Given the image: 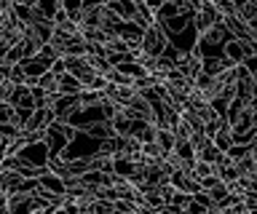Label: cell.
<instances>
[{
	"label": "cell",
	"mask_w": 257,
	"mask_h": 214,
	"mask_svg": "<svg viewBox=\"0 0 257 214\" xmlns=\"http://www.w3.org/2000/svg\"><path fill=\"white\" fill-rule=\"evenodd\" d=\"M35 9H38L40 14H43L46 19H54V17H56V11L62 9V3H59V0H38Z\"/></svg>",
	"instance_id": "obj_23"
},
{
	"label": "cell",
	"mask_w": 257,
	"mask_h": 214,
	"mask_svg": "<svg viewBox=\"0 0 257 214\" xmlns=\"http://www.w3.org/2000/svg\"><path fill=\"white\" fill-rule=\"evenodd\" d=\"M193 150H196V161H206V163H214L217 155H220V150L214 147V139L206 137V134L193 139Z\"/></svg>",
	"instance_id": "obj_9"
},
{
	"label": "cell",
	"mask_w": 257,
	"mask_h": 214,
	"mask_svg": "<svg viewBox=\"0 0 257 214\" xmlns=\"http://www.w3.org/2000/svg\"><path fill=\"white\" fill-rule=\"evenodd\" d=\"M174 17H180V6L172 3V0H166V3L156 11V22H161V25L169 22V19H174Z\"/></svg>",
	"instance_id": "obj_21"
},
{
	"label": "cell",
	"mask_w": 257,
	"mask_h": 214,
	"mask_svg": "<svg viewBox=\"0 0 257 214\" xmlns=\"http://www.w3.org/2000/svg\"><path fill=\"white\" fill-rule=\"evenodd\" d=\"M230 3H233V6H236V11H238V9H241V6H246V3H249V0H230Z\"/></svg>",
	"instance_id": "obj_37"
},
{
	"label": "cell",
	"mask_w": 257,
	"mask_h": 214,
	"mask_svg": "<svg viewBox=\"0 0 257 214\" xmlns=\"http://www.w3.org/2000/svg\"><path fill=\"white\" fill-rule=\"evenodd\" d=\"M30 214H38V211H30Z\"/></svg>",
	"instance_id": "obj_40"
},
{
	"label": "cell",
	"mask_w": 257,
	"mask_h": 214,
	"mask_svg": "<svg viewBox=\"0 0 257 214\" xmlns=\"http://www.w3.org/2000/svg\"><path fill=\"white\" fill-rule=\"evenodd\" d=\"M249 147H252V145H238V142H236V145H233V147H230L225 155H228L233 163H238L241 158H246V155H249Z\"/></svg>",
	"instance_id": "obj_28"
},
{
	"label": "cell",
	"mask_w": 257,
	"mask_h": 214,
	"mask_svg": "<svg viewBox=\"0 0 257 214\" xmlns=\"http://www.w3.org/2000/svg\"><path fill=\"white\" fill-rule=\"evenodd\" d=\"M142 33H145V27H140L137 22H120V25H118V38H120V41H126L132 51L140 49Z\"/></svg>",
	"instance_id": "obj_10"
},
{
	"label": "cell",
	"mask_w": 257,
	"mask_h": 214,
	"mask_svg": "<svg viewBox=\"0 0 257 214\" xmlns=\"http://www.w3.org/2000/svg\"><path fill=\"white\" fill-rule=\"evenodd\" d=\"M212 6H214V9H217V14H220V17H222V22L225 19H230V17H236V6H233L230 3V0H212Z\"/></svg>",
	"instance_id": "obj_26"
},
{
	"label": "cell",
	"mask_w": 257,
	"mask_h": 214,
	"mask_svg": "<svg viewBox=\"0 0 257 214\" xmlns=\"http://www.w3.org/2000/svg\"><path fill=\"white\" fill-rule=\"evenodd\" d=\"M201 62H204V54H201L198 49H193V51H185V54H180V57H177L174 70L193 81V78L201 73Z\"/></svg>",
	"instance_id": "obj_5"
},
{
	"label": "cell",
	"mask_w": 257,
	"mask_h": 214,
	"mask_svg": "<svg viewBox=\"0 0 257 214\" xmlns=\"http://www.w3.org/2000/svg\"><path fill=\"white\" fill-rule=\"evenodd\" d=\"M249 214H257V206H252V209H249Z\"/></svg>",
	"instance_id": "obj_39"
},
{
	"label": "cell",
	"mask_w": 257,
	"mask_h": 214,
	"mask_svg": "<svg viewBox=\"0 0 257 214\" xmlns=\"http://www.w3.org/2000/svg\"><path fill=\"white\" fill-rule=\"evenodd\" d=\"M16 107L8 105V102H0V123H14Z\"/></svg>",
	"instance_id": "obj_29"
},
{
	"label": "cell",
	"mask_w": 257,
	"mask_h": 214,
	"mask_svg": "<svg viewBox=\"0 0 257 214\" xmlns=\"http://www.w3.org/2000/svg\"><path fill=\"white\" fill-rule=\"evenodd\" d=\"M238 17L246 22V25H257V0H249L246 6L238 9Z\"/></svg>",
	"instance_id": "obj_24"
},
{
	"label": "cell",
	"mask_w": 257,
	"mask_h": 214,
	"mask_svg": "<svg viewBox=\"0 0 257 214\" xmlns=\"http://www.w3.org/2000/svg\"><path fill=\"white\" fill-rule=\"evenodd\" d=\"M249 155H252V161L257 163V142H252V147H249Z\"/></svg>",
	"instance_id": "obj_36"
},
{
	"label": "cell",
	"mask_w": 257,
	"mask_h": 214,
	"mask_svg": "<svg viewBox=\"0 0 257 214\" xmlns=\"http://www.w3.org/2000/svg\"><path fill=\"white\" fill-rule=\"evenodd\" d=\"M172 153H174L177 158H182L185 163H193V161H196V150H193V142H190V139H177Z\"/></svg>",
	"instance_id": "obj_19"
},
{
	"label": "cell",
	"mask_w": 257,
	"mask_h": 214,
	"mask_svg": "<svg viewBox=\"0 0 257 214\" xmlns=\"http://www.w3.org/2000/svg\"><path fill=\"white\" fill-rule=\"evenodd\" d=\"M169 46V35H166V30L158 25V22H153L150 27H145V33H142V43H140V49L145 54H150V57H161L164 54V49Z\"/></svg>",
	"instance_id": "obj_2"
},
{
	"label": "cell",
	"mask_w": 257,
	"mask_h": 214,
	"mask_svg": "<svg viewBox=\"0 0 257 214\" xmlns=\"http://www.w3.org/2000/svg\"><path fill=\"white\" fill-rule=\"evenodd\" d=\"M80 91H83V83H80L75 75H70V73H62V75H59V94H70V97H78Z\"/></svg>",
	"instance_id": "obj_17"
},
{
	"label": "cell",
	"mask_w": 257,
	"mask_h": 214,
	"mask_svg": "<svg viewBox=\"0 0 257 214\" xmlns=\"http://www.w3.org/2000/svg\"><path fill=\"white\" fill-rule=\"evenodd\" d=\"M190 174L196 177L198 182H204L206 177H212V174H217L214 171V163H206V161H193V169H190Z\"/></svg>",
	"instance_id": "obj_22"
},
{
	"label": "cell",
	"mask_w": 257,
	"mask_h": 214,
	"mask_svg": "<svg viewBox=\"0 0 257 214\" xmlns=\"http://www.w3.org/2000/svg\"><path fill=\"white\" fill-rule=\"evenodd\" d=\"M16 155H19L24 163L35 166V169H48V158H51L46 142H27V145H22V150Z\"/></svg>",
	"instance_id": "obj_3"
},
{
	"label": "cell",
	"mask_w": 257,
	"mask_h": 214,
	"mask_svg": "<svg viewBox=\"0 0 257 214\" xmlns=\"http://www.w3.org/2000/svg\"><path fill=\"white\" fill-rule=\"evenodd\" d=\"M209 209H206V206H201L198 201H196V198H190V201H188V206H185V209L180 211V214H206Z\"/></svg>",
	"instance_id": "obj_30"
},
{
	"label": "cell",
	"mask_w": 257,
	"mask_h": 214,
	"mask_svg": "<svg viewBox=\"0 0 257 214\" xmlns=\"http://www.w3.org/2000/svg\"><path fill=\"white\" fill-rule=\"evenodd\" d=\"M145 3H148V9H150L153 14H156V11L161 9V6H164V3H166V0H145Z\"/></svg>",
	"instance_id": "obj_35"
},
{
	"label": "cell",
	"mask_w": 257,
	"mask_h": 214,
	"mask_svg": "<svg viewBox=\"0 0 257 214\" xmlns=\"http://www.w3.org/2000/svg\"><path fill=\"white\" fill-rule=\"evenodd\" d=\"M8 105H14L16 110H35V99H32L30 86H14L11 97H8Z\"/></svg>",
	"instance_id": "obj_13"
},
{
	"label": "cell",
	"mask_w": 257,
	"mask_h": 214,
	"mask_svg": "<svg viewBox=\"0 0 257 214\" xmlns=\"http://www.w3.org/2000/svg\"><path fill=\"white\" fill-rule=\"evenodd\" d=\"M241 65H244V70H246V73L254 78V75H257V54H252V57H246L244 62H241Z\"/></svg>",
	"instance_id": "obj_32"
},
{
	"label": "cell",
	"mask_w": 257,
	"mask_h": 214,
	"mask_svg": "<svg viewBox=\"0 0 257 214\" xmlns=\"http://www.w3.org/2000/svg\"><path fill=\"white\" fill-rule=\"evenodd\" d=\"M59 3H62V11H67V17L78 22L80 11H83V0H59Z\"/></svg>",
	"instance_id": "obj_25"
},
{
	"label": "cell",
	"mask_w": 257,
	"mask_h": 214,
	"mask_svg": "<svg viewBox=\"0 0 257 214\" xmlns=\"http://www.w3.org/2000/svg\"><path fill=\"white\" fill-rule=\"evenodd\" d=\"M185 6H188V9L196 14V11H201V6H204V0H185Z\"/></svg>",
	"instance_id": "obj_33"
},
{
	"label": "cell",
	"mask_w": 257,
	"mask_h": 214,
	"mask_svg": "<svg viewBox=\"0 0 257 214\" xmlns=\"http://www.w3.org/2000/svg\"><path fill=\"white\" fill-rule=\"evenodd\" d=\"M252 54H257L252 41H241V38H228L225 46H222V57L230 59L233 65H241V62H244L246 57H252Z\"/></svg>",
	"instance_id": "obj_4"
},
{
	"label": "cell",
	"mask_w": 257,
	"mask_h": 214,
	"mask_svg": "<svg viewBox=\"0 0 257 214\" xmlns=\"http://www.w3.org/2000/svg\"><path fill=\"white\" fill-rule=\"evenodd\" d=\"M169 182H172V187L177 190V193H188V195H193V193H198V190H201V182L193 177L190 171H185V169L172 171V174H169Z\"/></svg>",
	"instance_id": "obj_8"
},
{
	"label": "cell",
	"mask_w": 257,
	"mask_h": 214,
	"mask_svg": "<svg viewBox=\"0 0 257 214\" xmlns=\"http://www.w3.org/2000/svg\"><path fill=\"white\" fill-rule=\"evenodd\" d=\"M0 214H8V193L0 190Z\"/></svg>",
	"instance_id": "obj_34"
},
{
	"label": "cell",
	"mask_w": 257,
	"mask_h": 214,
	"mask_svg": "<svg viewBox=\"0 0 257 214\" xmlns=\"http://www.w3.org/2000/svg\"><path fill=\"white\" fill-rule=\"evenodd\" d=\"M88 137H94V139H110V137H115V129H112V123L110 121H96V123H88L86 129H83Z\"/></svg>",
	"instance_id": "obj_16"
},
{
	"label": "cell",
	"mask_w": 257,
	"mask_h": 214,
	"mask_svg": "<svg viewBox=\"0 0 257 214\" xmlns=\"http://www.w3.org/2000/svg\"><path fill=\"white\" fill-rule=\"evenodd\" d=\"M212 139H214V147L220 150V153H228V150L236 145V137H233V129H230V123L225 121H220V126H217V131L212 134Z\"/></svg>",
	"instance_id": "obj_12"
},
{
	"label": "cell",
	"mask_w": 257,
	"mask_h": 214,
	"mask_svg": "<svg viewBox=\"0 0 257 214\" xmlns=\"http://www.w3.org/2000/svg\"><path fill=\"white\" fill-rule=\"evenodd\" d=\"M46 145H48V153H51V158H56V155H62L64 153V147L70 145V139L62 134V129H59V121H51L48 123V129H46Z\"/></svg>",
	"instance_id": "obj_7"
},
{
	"label": "cell",
	"mask_w": 257,
	"mask_h": 214,
	"mask_svg": "<svg viewBox=\"0 0 257 214\" xmlns=\"http://www.w3.org/2000/svg\"><path fill=\"white\" fill-rule=\"evenodd\" d=\"M174 142H177V137H174L172 129H158V131H156V145L164 150V153H172V150H174Z\"/></svg>",
	"instance_id": "obj_20"
},
{
	"label": "cell",
	"mask_w": 257,
	"mask_h": 214,
	"mask_svg": "<svg viewBox=\"0 0 257 214\" xmlns=\"http://www.w3.org/2000/svg\"><path fill=\"white\" fill-rule=\"evenodd\" d=\"M51 65H54V59L43 57L40 51L35 54V57H30V59H22V67H24V73H27L30 78H40L43 73L51 70Z\"/></svg>",
	"instance_id": "obj_11"
},
{
	"label": "cell",
	"mask_w": 257,
	"mask_h": 214,
	"mask_svg": "<svg viewBox=\"0 0 257 214\" xmlns=\"http://www.w3.org/2000/svg\"><path fill=\"white\" fill-rule=\"evenodd\" d=\"M107 9L118 14L120 22H137V0H110Z\"/></svg>",
	"instance_id": "obj_15"
},
{
	"label": "cell",
	"mask_w": 257,
	"mask_h": 214,
	"mask_svg": "<svg viewBox=\"0 0 257 214\" xmlns=\"http://www.w3.org/2000/svg\"><path fill=\"white\" fill-rule=\"evenodd\" d=\"M99 145H102L99 139L88 137L86 131H78V137L72 139L67 147H64L62 158H64V161H78V158H91V155H96V153H99Z\"/></svg>",
	"instance_id": "obj_1"
},
{
	"label": "cell",
	"mask_w": 257,
	"mask_h": 214,
	"mask_svg": "<svg viewBox=\"0 0 257 214\" xmlns=\"http://www.w3.org/2000/svg\"><path fill=\"white\" fill-rule=\"evenodd\" d=\"M222 25H225V30H228V35H230V38H241V41H252V25H246V22L241 19L238 14H236V17H230V19H225Z\"/></svg>",
	"instance_id": "obj_14"
},
{
	"label": "cell",
	"mask_w": 257,
	"mask_h": 214,
	"mask_svg": "<svg viewBox=\"0 0 257 214\" xmlns=\"http://www.w3.org/2000/svg\"><path fill=\"white\" fill-rule=\"evenodd\" d=\"M193 198H196V201H198L201 206H206V209H212V206H214V201H212V195H209L206 190H198V193H193Z\"/></svg>",
	"instance_id": "obj_31"
},
{
	"label": "cell",
	"mask_w": 257,
	"mask_h": 214,
	"mask_svg": "<svg viewBox=\"0 0 257 214\" xmlns=\"http://www.w3.org/2000/svg\"><path fill=\"white\" fill-rule=\"evenodd\" d=\"M80 107L78 97H70V94H59V97L51 99V105H48V110H51L54 121H70L72 113Z\"/></svg>",
	"instance_id": "obj_6"
},
{
	"label": "cell",
	"mask_w": 257,
	"mask_h": 214,
	"mask_svg": "<svg viewBox=\"0 0 257 214\" xmlns=\"http://www.w3.org/2000/svg\"><path fill=\"white\" fill-rule=\"evenodd\" d=\"M3 158H6V153H3V147H0V163H3Z\"/></svg>",
	"instance_id": "obj_38"
},
{
	"label": "cell",
	"mask_w": 257,
	"mask_h": 214,
	"mask_svg": "<svg viewBox=\"0 0 257 214\" xmlns=\"http://www.w3.org/2000/svg\"><path fill=\"white\" fill-rule=\"evenodd\" d=\"M112 171L118 174V177H132L134 174V161L128 155H123V153H118V155H112Z\"/></svg>",
	"instance_id": "obj_18"
},
{
	"label": "cell",
	"mask_w": 257,
	"mask_h": 214,
	"mask_svg": "<svg viewBox=\"0 0 257 214\" xmlns=\"http://www.w3.org/2000/svg\"><path fill=\"white\" fill-rule=\"evenodd\" d=\"M206 193H209V195H212V201H214V203H220V201H222V198H225V195H228V193H230V187H228V185H225V182H222V179H217V182H214V185H212V187H209V190H206Z\"/></svg>",
	"instance_id": "obj_27"
},
{
	"label": "cell",
	"mask_w": 257,
	"mask_h": 214,
	"mask_svg": "<svg viewBox=\"0 0 257 214\" xmlns=\"http://www.w3.org/2000/svg\"><path fill=\"white\" fill-rule=\"evenodd\" d=\"M254 142H257V139H254Z\"/></svg>",
	"instance_id": "obj_42"
},
{
	"label": "cell",
	"mask_w": 257,
	"mask_h": 214,
	"mask_svg": "<svg viewBox=\"0 0 257 214\" xmlns=\"http://www.w3.org/2000/svg\"><path fill=\"white\" fill-rule=\"evenodd\" d=\"M0 14H3V11H0Z\"/></svg>",
	"instance_id": "obj_41"
}]
</instances>
